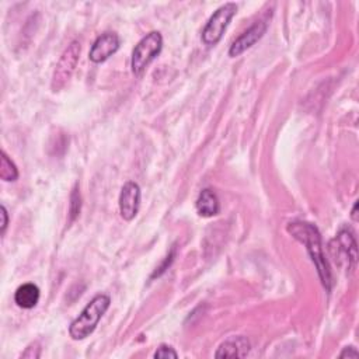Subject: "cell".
I'll return each mask as SVG.
<instances>
[{
	"label": "cell",
	"mask_w": 359,
	"mask_h": 359,
	"mask_svg": "<svg viewBox=\"0 0 359 359\" xmlns=\"http://www.w3.org/2000/svg\"><path fill=\"white\" fill-rule=\"evenodd\" d=\"M250 341L243 335L228 338L221 344L215 356L216 358H244L250 352Z\"/></svg>",
	"instance_id": "cell-10"
},
{
	"label": "cell",
	"mask_w": 359,
	"mask_h": 359,
	"mask_svg": "<svg viewBox=\"0 0 359 359\" xmlns=\"http://www.w3.org/2000/svg\"><path fill=\"white\" fill-rule=\"evenodd\" d=\"M161 48H163V37L160 33L152 31L146 37H143L134 48V52H132L131 67L134 74L141 76L147 67V65L160 54Z\"/></svg>",
	"instance_id": "cell-3"
},
{
	"label": "cell",
	"mask_w": 359,
	"mask_h": 359,
	"mask_svg": "<svg viewBox=\"0 0 359 359\" xmlns=\"http://www.w3.org/2000/svg\"><path fill=\"white\" fill-rule=\"evenodd\" d=\"M141 205V187L134 183L128 182L120 194V214L125 221H132L139 211Z\"/></svg>",
	"instance_id": "cell-6"
},
{
	"label": "cell",
	"mask_w": 359,
	"mask_h": 359,
	"mask_svg": "<svg viewBox=\"0 0 359 359\" xmlns=\"http://www.w3.org/2000/svg\"><path fill=\"white\" fill-rule=\"evenodd\" d=\"M8 223H9V215H8L6 207L2 205V234H5V232L8 229Z\"/></svg>",
	"instance_id": "cell-18"
},
{
	"label": "cell",
	"mask_w": 359,
	"mask_h": 359,
	"mask_svg": "<svg viewBox=\"0 0 359 359\" xmlns=\"http://www.w3.org/2000/svg\"><path fill=\"white\" fill-rule=\"evenodd\" d=\"M153 356H154L156 359H157V358H159V359H170V358L175 359V358H178V353L174 351L173 346L166 345V344H161V345L156 349V352H154Z\"/></svg>",
	"instance_id": "cell-14"
},
{
	"label": "cell",
	"mask_w": 359,
	"mask_h": 359,
	"mask_svg": "<svg viewBox=\"0 0 359 359\" xmlns=\"http://www.w3.org/2000/svg\"><path fill=\"white\" fill-rule=\"evenodd\" d=\"M0 178L3 182H16L19 178V170L5 150L2 152V163H0Z\"/></svg>",
	"instance_id": "cell-13"
},
{
	"label": "cell",
	"mask_w": 359,
	"mask_h": 359,
	"mask_svg": "<svg viewBox=\"0 0 359 359\" xmlns=\"http://www.w3.org/2000/svg\"><path fill=\"white\" fill-rule=\"evenodd\" d=\"M118 49L120 37L115 33H104L95 41L92 49H90L88 58L95 63H102L113 56Z\"/></svg>",
	"instance_id": "cell-7"
},
{
	"label": "cell",
	"mask_w": 359,
	"mask_h": 359,
	"mask_svg": "<svg viewBox=\"0 0 359 359\" xmlns=\"http://www.w3.org/2000/svg\"><path fill=\"white\" fill-rule=\"evenodd\" d=\"M80 56V44L77 41H73L62 54L52 76L51 87L54 92H59V90L70 80L76 65L79 62Z\"/></svg>",
	"instance_id": "cell-5"
},
{
	"label": "cell",
	"mask_w": 359,
	"mask_h": 359,
	"mask_svg": "<svg viewBox=\"0 0 359 359\" xmlns=\"http://www.w3.org/2000/svg\"><path fill=\"white\" fill-rule=\"evenodd\" d=\"M70 221H73L79 212H80V208H81V202H80V193L77 191V186L74 187L73 193H72V197H70Z\"/></svg>",
	"instance_id": "cell-15"
},
{
	"label": "cell",
	"mask_w": 359,
	"mask_h": 359,
	"mask_svg": "<svg viewBox=\"0 0 359 359\" xmlns=\"http://www.w3.org/2000/svg\"><path fill=\"white\" fill-rule=\"evenodd\" d=\"M110 303H111V299L107 295L102 294V295L95 296L92 299V302H90L83 309V312L72 321V324L69 327L70 337L76 341L87 338L96 330L99 321L109 310Z\"/></svg>",
	"instance_id": "cell-2"
},
{
	"label": "cell",
	"mask_w": 359,
	"mask_h": 359,
	"mask_svg": "<svg viewBox=\"0 0 359 359\" xmlns=\"http://www.w3.org/2000/svg\"><path fill=\"white\" fill-rule=\"evenodd\" d=\"M266 31V23L265 22H257L255 24H253L246 33H243L230 47L229 49V56L236 58L239 55H241L244 51H247L248 48H251L257 41H260L262 38V35Z\"/></svg>",
	"instance_id": "cell-8"
},
{
	"label": "cell",
	"mask_w": 359,
	"mask_h": 359,
	"mask_svg": "<svg viewBox=\"0 0 359 359\" xmlns=\"http://www.w3.org/2000/svg\"><path fill=\"white\" fill-rule=\"evenodd\" d=\"M40 301V288L34 284H23L15 294V302L23 309H33Z\"/></svg>",
	"instance_id": "cell-12"
},
{
	"label": "cell",
	"mask_w": 359,
	"mask_h": 359,
	"mask_svg": "<svg viewBox=\"0 0 359 359\" xmlns=\"http://www.w3.org/2000/svg\"><path fill=\"white\" fill-rule=\"evenodd\" d=\"M197 211L201 216L204 218H212L215 215L219 214L221 211V204H219V198L218 196L207 189V190H202L197 198Z\"/></svg>",
	"instance_id": "cell-11"
},
{
	"label": "cell",
	"mask_w": 359,
	"mask_h": 359,
	"mask_svg": "<svg viewBox=\"0 0 359 359\" xmlns=\"http://www.w3.org/2000/svg\"><path fill=\"white\" fill-rule=\"evenodd\" d=\"M236 13H237L236 3H226V5L221 6L212 15V17L209 19V22L207 23V26L202 31L204 44L208 47L216 45L222 40L229 23L236 16Z\"/></svg>",
	"instance_id": "cell-4"
},
{
	"label": "cell",
	"mask_w": 359,
	"mask_h": 359,
	"mask_svg": "<svg viewBox=\"0 0 359 359\" xmlns=\"http://www.w3.org/2000/svg\"><path fill=\"white\" fill-rule=\"evenodd\" d=\"M288 232L296 240H299L303 246H306V250L317 268V273H319L323 287L327 291H330L331 284H333V277H331L330 265L323 253L321 236H320L319 229L313 223H309V222H292L288 225Z\"/></svg>",
	"instance_id": "cell-1"
},
{
	"label": "cell",
	"mask_w": 359,
	"mask_h": 359,
	"mask_svg": "<svg viewBox=\"0 0 359 359\" xmlns=\"http://www.w3.org/2000/svg\"><path fill=\"white\" fill-rule=\"evenodd\" d=\"M337 243V255L340 261H344L348 268L356 262L358 258V247L353 234L344 229L338 233V236L334 240Z\"/></svg>",
	"instance_id": "cell-9"
},
{
	"label": "cell",
	"mask_w": 359,
	"mask_h": 359,
	"mask_svg": "<svg viewBox=\"0 0 359 359\" xmlns=\"http://www.w3.org/2000/svg\"><path fill=\"white\" fill-rule=\"evenodd\" d=\"M41 355V348L38 342H33L24 352H23V358H30V359H37Z\"/></svg>",
	"instance_id": "cell-16"
},
{
	"label": "cell",
	"mask_w": 359,
	"mask_h": 359,
	"mask_svg": "<svg viewBox=\"0 0 359 359\" xmlns=\"http://www.w3.org/2000/svg\"><path fill=\"white\" fill-rule=\"evenodd\" d=\"M358 356H359V352L353 346H346L340 353V358H358Z\"/></svg>",
	"instance_id": "cell-17"
},
{
	"label": "cell",
	"mask_w": 359,
	"mask_h": 359,
	"mask_svg": "<svg viewBox=\"0 0 359 359\" xmlns=\"http://www.w3.org/2000/svg\"><path fill=\"white\" fill-rule=\"evenodd\" d=\"M356 211H358V202H355L353 208H352V214H351V218L356 222L358 221V216H356Z\"/></svg>",
	"instance_id": "cell-19"
}]
</instances>
